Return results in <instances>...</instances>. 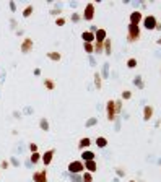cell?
<instances>
[{"mask_svg": "<svg viewBox=\"0 0 161 182\" xmlns=\"http://www.w3.org/2000/svg\"><path fill=\"white\" fill-rule=\"evenodd\" d=\"M39 127H41V130H42V132H49V129H50L49 121H47L46 117H42V119L39 121Z\"/></svg>", "mask_w": 161, "mask_h": 182, "instance_id": "18", "label": "cell"}, {"mask_svg": "<svg viewBox=\"0 0 161 182\" xmlns=\"http://www.w3.org/2000/svg\"><path fill=\"white\" fill-rule=\"evenodd\" d=\"M94 86H96L98 90H101V86H102V77H101V73H99V72L94 73Z\"/></svg>", "mask_w": 161, "mask_h": 182, "instance_id": "19", "label": "cell"}, {"mask_svg": "<svg viewBox=\"0 0 161 182\" xmlns=\"http://www.w3.org/2000/svg\"><path fill=\"white\" fill-rule=\"evenodd\" d=\"M72 21H80V15H78V13H73V15H72Z\"/></svg>", "mask_w": 161, "mask_h": 182, "instance_id": "36", "label": "cell"}, {"mask_svg": "<svg viewBox=\"0 0 161 182\" xmlns=\"http://www.w3.org/2000/svg\"><path fill=\"white\" fill-rule=\"evenodd\" d=\"M42 83H44V86H46L49 91H52L54 88H56V83H54V80H50V78H44Z\"/></svg>", "mask_w": 161, "mask_h": 182, "instance_id": "21", "label": "cell"}, {"mask_svg": "<svg viewBox=\"0 0 161 182\" xmlns=\"http://www.w3.org/2000/svg\"><path fill=\"white\" fill-rule=\"evenodd\" d=\"M83 166H85V169H86V172H96L98 171V164H96V161H86V163H83Z\"/></svg>", "mask_w": 161, "mask_h": 182, "instance_id": "14", "label": "cell"}, {"mask_svg": "<svg viewBox=\"0 0 161 182\" xmlns=\"http://www.w3.org/2000/svg\"><path fill=\"white\" fill-rule=\"evenodd\" d=\"M91 145V140L88 138V137H83V138H80V142H78V148L83 151V150H88Z\"/></svg>", "mask_w": 161, "mask_h": 182, "instance_id": "15", "label": "cell"}, {"mask_svg": "<svg viewBox=\"0 0 161 182\" xmlns=\"http://www.w3.org/2000/svg\"><path fill=\"white\" fill-rule=\"evenodd\" d=\"M116 102V114H119V112L122 111V99H117V101H114Z\"/></svg>", "mask_w": 161, "mask_h": 182, "instance_id": "29", "label": "cell"}, {"mask_svg": "<svg viewBox=\"0 0 161 182\" xmlns=\"http://www.w3.org/2000/svg\"><path fill=\"white\" fill-rule=\"evenodd\" d=\"M142 20H143V13L140 12V10H133V12L130 13V16H129V25H137V26H140Z\"/></svg>", "mask_w": 161, "mask_h": 182, "instance_id": "6", "label": "cell"}, {"mask_svg": "<svg viewBox=\"0 0 161 182\" xmlns=\"http://www.w3.org/2000/svg\"><path fill=\"white\" fill-rule=\"evenodd\" d=\"M68 172L70 174H81L85 171V166H83V161H72V163H68L67 166Z\"/></svg>", "mask_w": 161, "mask_h": 182, "instance_id": "3", "label": "cell"}, {"mask_svg": "<svg viewBox=\"0 0 161 182\" xmlns=\"http://www.w3.org/2000/svg\"><path fill=\"white\" fill-rule=\"evenodd\" d=\"M153 114H155V109H153V106L146 104L145 107H143V121H151L153 119Z\"/></svg>", "mask_w": 161, "mask_h": 182, "instance_id": "10", "label": "cell"}, {"mask_svg": "<svg viewBox=\"0 0 161 182\" xmlns=\"http://www.w3.org/2000/svg\"><path fill=\"white\" fill-rule=\"evenodd\" d=\"M108 70H109V64H104V77H108Z\"/></svg>", "mask_w": 161, "mask_h": 182, "instance_id": "39", "label": "cell"}, {"mask_svg": "<svg viewBox=\"0 0 161 182\" xmlns=\"http://www.w3.org/2000/svg\"><path fill=\"white\" fill-rule=\"evenodd\" d=\"M129 182H135V181H129Z\"/></svg>", "mask_w": 161, "mask_h": 182, "instance_id": "44", "label": "cell"}, {"mask_svg": "<svg viewBox=\"0 0 161 182\" xmlns=\"http://www.w3.org/2000/svg\"><path fill=\"white\" fill-rule=\"evenodd\" d=\"M72 181H73V182H80V179H78V177H73V176H72Z\"/></svg>", "mask_w": 161, "mask_h": 182, "instance_id": "41", "label": "cell"}, {"mask_svg": "<svg viewBox=\"0 0 161 182\" xmlns=\"http://www.w3.org/2000/svg\"><path fill=\"white\" fill-rule=\"evenodd\" d=\"M81 182H93V174L83 171V172H81Z\"/></svg>", "mask_w": 161, "mask_h": 182, "instance_id": "23", "label": "cell"}, {"mask_svg": "<svg viewBox=\"0 0 161 182\" xmlns=\"http://www.w3.org/2000/svg\"><path fill=\"white\" fill-rule=\"evenodd\" d=\"M60 13H62V10H52V12H50V15L57 16V15H60Z\"/></svg>", "mask_w": 161, "mask_h": 182, "instance_id": "37", "label": "cell"}, {"mask_svg": "<svg viewBox=\"0 0 161 182\" xmlns=\"http://www.w3.org/2000/svg\"><path fill=\"white\" fill-rule=\"evenodd\" d=\"M29 151H31V153L37 151V145H36V143H29Z\"/></svg>", "mask_w": 161, "mask_h": 182, "instance_id": "34", "label": "cell"}, {"mask_svg": "<svg viewBox=\"0 0 161 182\" xmlns=\"http://www.w3.org/2000/svg\"><path fill=\"white\" fill-rule=\"evenodd\" d=\"M81 39H83V42L94 44V34L91 33V31H83V33H81Z\"/></svg>", "mask_w": 161, "mask_h": 182, "instance_id": "12", "label": "cell"}, {"mask_svg": "<svg viewBox=\"0 0 161 182\" xmlns=\"http://www.w3.org/2000/svg\"><path fill=\"white\" fill-rule=\"evenodd\" d=\"M102 52H104L106 56H111L112 54V42H111V39H108V37H106L104 44H102Z\"/></svg>", "mask_w": 161, "mask_h": 182, "instance_id": "16", "label": "cell"}, {"mask_svg": "<svg viewBox=\"0 0 161 182\" xmlns=\"http://www.w3.org/2000/svg\"><path fill=\"white\" fill-rule=\"evenodd\" d=\"M83 49L86 54H94V46L93 44H88V42H83Z\"/></svg>", "mask_w": 161, "mask_h": 182, "instance_id": "25", "label": "cell"}, {"mask_svg": "<svg viewBox=\"0 0 161 182\" xmlns=\"http://www.w3.org/2000/svg\"><path fill=\"white\" fill-rule=\"evenodd\" d=\"M155 29H158V31L161 29V23H158V25H156V28H155Z\"/></svg>", "mask_w": 161, "mask_h": 182, "instance_id": "42", "label": "cell"}, {"mask_svg": "<svg viewBox=\"0 0 161 182\" xmlns=\"http://www.w3.org/2000/svg\"><path fill=\"white\" fill-rule=\"evenodd\" d=\"M133 85H135V86H138L140 90H143V86H145V85H143V81H142V77H135V78H133Z\"/></svg>", "mask_w": 161, "mask_h": 182, "instance_id": "26", "label": "cell"}, {"mask_svg": "<svg viewBox=\"0 0 161 182\" xmlns=\"http://www.w3.org/2000/svg\"><path fill=\"white\" fill-rule=\"evenodd\" d=\"M137 65H138V62H137V59H133V57L127 60V67H129V68H135Z\"/></svg>", "mask_w": 161, "mask_h": 182, "instance_id": "28", "label": "cell"}, {"mask_svg": "<svg viewBox=\"0 0 161 182\" xmlns=\"http://www.w3.org/2000/svg\"><path fill=\"white\" fill-rule=\"evenodd\" d=\"M34 47V41L31 39V37H25V39L21 41V46H20V49H21L23 54H29L33 50Z\"/></svg>", "mask_w": 161, "mask_h": 182, "instance_id": "7", "label": "cell"}, {"mask_svg": "<svg viewBox=\"0 0 161 182\" xmlns=\"http://www.w3.org/2000/svg\"><path fill=\"white\" fill-rule=\"evenodd\" d=\"M116 115H117L116 114V102H114V99H109L106 102V117H108L109 122H114Z\"/></svg>", "mask_w": 161, "mask_h": 182, "instance_id": "2", "label": "cell"}, {"mask_svg": "<svg viewBox=\"0 0 161 182\" xmlns=\"http://www.w3.org/2000/svg\"><path fill=\"white\" fill-rule=\"evenodd\" d=\"M94 145H96L98 148H106V146H108V138H106V137H96Z\"/></svg>", "mask_w": 161, "mask_h": 182, "instance_id": "17", "label": "cell"}, {"mask_svg": "<svg viewBox=\"0 0 161 182\" xmlns=\"http://www.w3.org/2000/svg\"><path fill=\"white\" fill-rule=\"evenodd\" d=\"M117 176H121V177H122V176H124V171H121V169H117Z\"/></svg>", "mask_w": 161, "mask_h": 182, "instance_id": "40", "label": "cell"}, {"mask_svg": "<svg viewBox=\"0 0 161 182\" xmlns=\"http://www.w3.org/2000/svg\"><path fill=\"white\" fill-rule=\"evenodd\" d=\"M56 25H57V26H64V25H65V18H62V16L56 18Z\"/></svg>", "mask_w": 161, "mask_h": 182, "instance_id": "32", "label": "cell"}, {"mask_svg": "<svg viewBox=\"0 0 161 182\" xmlns=\"http://www.w3.org/2000/svg\"><path fill=\"white\" fill-rule=\"evenodd\" d=\"M132 98V91H122V94H121V99H130Z\"/></svg>", "mask_w": 161, "mask_h": 182, "instance_id": "30", "label": "cell"}, {"mask_svg": "<svg viewBox=\"0 0 161 182\" xmlns=\"http://www.w3.org/2000/svg\"><path fill=\"white\" fill-rule=\"evenodd\" d=\"M8 7H10V10H12L13 13L16 12V3L15 2H8Z\"/></svg>", "mask_w": 161, "mask_h": 182, "instance_id": "35", "label": "cell"}, {"mask_svg": "<svg viewBox=\"0 0 161 182\" xmlns=\"http://www.w3.org/2000/svg\"><path fill=\"white\" fill-rule=\"evenodd\" d=\"M98 124V119L96 117H91L90 121H86V127H93V125H96Z\"/></svg>", "mask_w": 161, "mask_h": 182, "instance_id": "31", "label": "cell"}, {"mask_svg": "<svg viewBox=\"0 0 161 182\" xmlns=\"http://www.w3.org/2000/svg\"><path fill=\"white\" fill-rule=\"evenodd\" d=\"M142 21H143V28L148 29V31H153L156 28V25H158V20H156L153 15H146Z\"/></svg>", "mask_w": 161, "mask_h": 182, "instance_id": "5", "label": "cell"}, {"mask_svg": "<svg viewBox=\"0 0 161 182\" xmlns=\"http://www.w3.org/2000/svg\"><path fill=\"white\" fill-rule=\"evenodd\" d=\"M94 12H96L94 3H86V7H85V10H83V16H81V18H83L85 21H93Z\"/></svg>", "mask_w": 161, "mask_h": 182, "instance_id": "4", "label": "cell"}, {"mask_svg": "<svg viewBox=\"0 0 161 182\" xmlns=\"http://www.w3.org/2000/svg\"><path fill=\"white\" fill-rule=\"evenodd\" d=\"M156 42H158V44H161V37H160V39H158V41H156Z\"/></svg>", "mask_w": 161, "mask_h": 182, "instance_id": "43", "label": "cell"}, {"mask_svg": "<svg viewBox=\"0 0 161 182\" xmlns=\"http://www.w3.org/2000/svg\"><path fill=\"white\" fill-rule=\"evenodd\" d=\"M34 12V7L33 5H26V8L23 10V18H29Z\"/></svg>", "mask_w": 161, "mask_h": 182, "instance_id": "22", "label": "cell"}, {"mask_svg": "<svg viewBox=\"0 0 161 182\" xmlns=\"http://www.w3.org/2000/svg\"><path fill=\"white\" fill-rule=\"evenodd\" d=\"M102 44L104 42H94L93 46H94V54H101L102 52Z\"/></svg>", "mask_w": 161, "mask_h": 182, "instance_id": "27", "label": "cell"}, {"mask_svg": "<svg viewBox=\"0 0 161 182\" xmlns=\"http://www.w3.org/2000/svg\"><path fill=\"white\" fill-rule=\"evenodd\" d=\"M8 166H10V163L7 159H3L2 163H0V167H2V169H8Z\"/></svg>", "mask_w": 161, "mask_h": 182, "instance_id": "33", "label": "cell"}, {"mask_svg": "<svg viewBox=\"0 0 161 182\" xmlns=\"http://www.w3.org/2000/svg\"><path fill=\"white\" fill-rule=\"evenodd\" d=\"M54 154H56V150H47L44 154H41V163H42L44 166H49V164L52 163Z\"/></svg>", "mask_w": 161, "mask_h": 182, "instance_id": "8", "label": "cell"}, {"mask_svg": "<svg viewBox=\"0 0 161 182\" xmlns=\"http://www.w3.org/2000/svg\"><path fill=\"white\" fill-rule=\"evenodd\" d=\"M94 156H96V154L93 151H90V150H83V151H81V161H83V163H86V161H94Z\"/></svg>", "mask_w": 161, "mask_h": 182, "instance_id": "13", "label": "cell"}, {"mask_svg": "<svg viewBox=\"0 0 161 182\" xmlns=\"http://www.w3.org/2000/svg\"><path fill=\"white\" fill-rule=\"evenodd\" d=\"M10 161H12V164H13V166H20V163H18V159H16V158H12Z\"/></svg>", "mask_w": 161, "mask_h": 182, "instance_id": "38", "label": "cell"}, {"mask_svg": "<svg viewBox=\"0 0 161 182\" xmlns=\"http://www.w3.org/2000/svg\"><path fill=\"white\" fill-rule=\"evenodd\" d=\"M140 37H142V29H140V26L129 25V29H127V41L129 42H137Z\"/></svg>", "mask_w": 161, "mask_h": 182, "instance_id": "1", "label": "cell"}, {"mask_svg": "<svg viewBox=\"0 0 161 182\" xmlns=\"http://www.w3.org/2000/svg\"><path fill=\"white\" fill-rule=\"evenodd\" d=\"M106 37H108V33H106V29L98 28V31L94 33V42H104Z\"/></svg>", "mask_w": 161, "mask_h": 182, "instance_id": "11", "label": "cell"}, {"mask_svg": "<svg viewBox=\"0 0 161 182\" xmlns=\"http://www.w3.org/2000/svg\"><path fill=\"white\" fill-rule=\"evenodd\" d=\"M47 59H50L54 62H59L60 59H62V54L60 52H47Z\"/></svg>", "mask_w": 161, "mask_h": 182, "instance_id": "20", "label": "cell"}, {"mask_svg": "<svg viewBox=\"0 0 161 182\" xmlns=\"http://www.w3.org/2000/svg\"><path fill=\"white\" fill-rule=\"evenodd\" d=\"M29 161H31V163L33 164H37V163H39V161H41V154L39 153H31V156H29Z\"/></svg>", "mask_w": 161, "mask_h": 182, "instance_id": "24", "label": "cell"}, {"mask_svg": "<svg viewBox=\"0 0 161 182\" xmlns=\"http://www.w3.org/2000/svg\"><path fill=\"white\" fill-rule=\"evenodd\" d=\"M34 182H47V169H39L33 174Z\"/></svg>", "mask_w": 161, "mask_h": 182, "instance_id": "9", "label": "cell"}]
</instances>
